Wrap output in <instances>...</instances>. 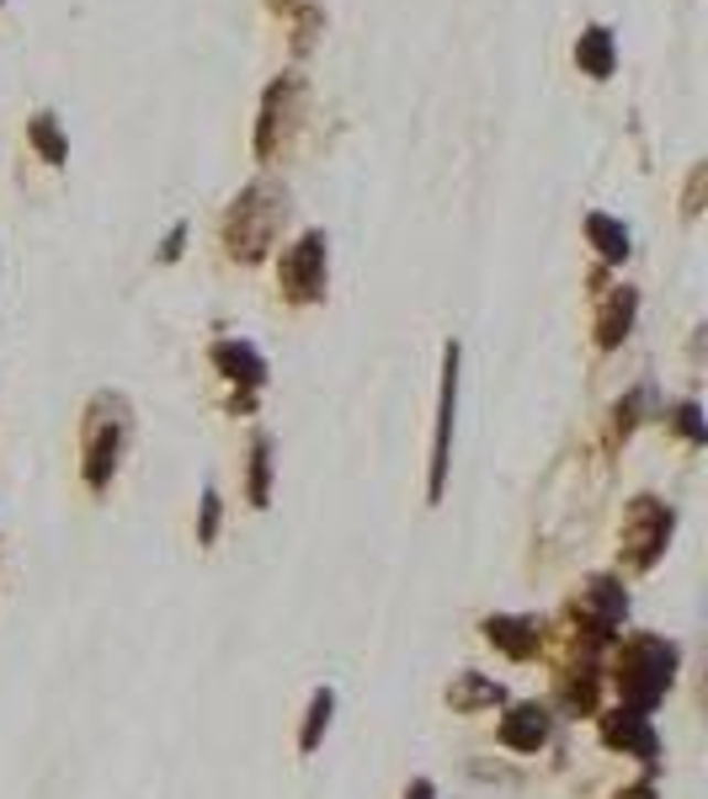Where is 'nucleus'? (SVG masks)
<instances>
[{
  "mask_svg": "<svg viewBox=\"0 0 708 799\" xmlns=\"http://www.w3.org/2000/svg\"><path fill=\"white\" fill-rule=\"evenodd\" d=\"M293 6H299V0H267V11H272V17H288Z\"/></svg>",
  "mask_w": 708,
  "mask_h": 799,
  "instance_id": "obj_27",
  "label": "nucleus"
},
{
  "mask_svg": "<svg viewBox=\"0 0 708 799\" xmlns=\"http://www.w3.org/2000/svg\"><path fill=\"white\" fill-rule=\"evenodd\" d=\"M288 17H293V60H304L309 49L320 43V28H325V6H314V0H299Z\"/></svg>",
  "mask_w": 708,
  "mask_h": 799,
  "instance_id": "obj_19",
  "label": "nucleus"
},
{
  "mask_svg": "<svg viewBox=\"0 0 708 799\" xmlns=\"http://www.w3.org/2000/svg\"><path fill=\"white\" fill-rule=\"evenodd\" d=\"M506 693H501V682L485 672H459L453 677V688H448V704H453V714H480V709L501 704Z\"/></svg>",
  "mask_w": 708,
  "mask_h": 799,
  "instance_id": "obj_16",
  "label": "nucleus"
},
{
  "mask_svg": "<svg viewBox=\"0 0 708 799\" xmlns=\"http://www.w3.org/2000/svg\"><path fill=\"white\" fill-rule=\"evenodd\" d=\"M304 107H309V86L299 70H282L278 81L261 92V107H256V134H250V155L261 160V166H272L282 150H288V139L299 134L304 124Z\"/></svg>",
  "mask_w": 708,
  "mask_h": 799,
  "instance_id": "obj_4",
  "label": "nucleus"
},
{
  "mask_svg": "<svg viewBox=\"0 0 708 799\" xmlns=\"http://www.w3.org/2000/svg\"><path fill=\"white\" fill-rule=\"evenodd\" d=\"M288 187L282 182H250L235 192V203L224 209V224H218V241H224V256L240 262V267H256L267 251L278 246V235L288 230Z\"/></svg>",
  "mask_w": 708,
  "mask_h": 799,
  "instance_id": "obj_1",
  "label": "nucleus"
},
{
  "mask_svg": "<svg viewBox=\"0 0 708 799\" xmlns=\"http://www.w3.org/2000/svg\"><path fill=\"white\" fill-rule=\"evenodd\" d=\"M666 427H677L682 437L693 443V448H698V443L708 437V432H704V416H698V400H682V405H672V411H666Z\"/></svg>",
  "mask_w": 708,
  "mask_h": 799,
  "instance_id": "obj_21",
  "label": "nucleus"
},
{
  "mask_svg": "<svg viewBox=\"0 0 708 799\" xmlns=\"http://www.w3.org/2000/svg\"><path fill=\"white\" fill-rule=\"evenodd\" d=\"M555 731V714L549 704H517L506 709V720H501V746H512V752H538L544 741Z\"/></svg>",
  "mask_w": 708,
  "mask_h": 799,
  "instance_id": "obj_13",
  "label": "nucleus"
},
{
  "mask_svg": "<svg viewBox=\"0 0 708 799\" xmlns=\"http://www.w3.org/2000/svg\"><path fill=\"white\" fill-rule=\"evenodd\" d=\"M613 682H618V693H623V704L650 714L666 699V688L677 682V646L661 640V635L623 640V650H618V661H613Z\"/></svg>",
  "mask_w": 708,
  "mask_h": 799,
  "instance_id": "obj_3",
  "label": "nucleus"
},
{
  "mask_svg": "<svg viewBox=\"0 0 708 799\" xmlns=\"http://www.w3.org/2000/svg\"><path fill=\"white\" fill-rule=\"evenodd\" d=\"M602 741H608L613 752H634V757L650 763V768H655V757H661L655 725H650V714H640V709H613V714H602Z\"/></svg>",
  "mask_w": 708,
  "mask_h": 799,
  "instance_id": "obj_11",
  "label": "nucleus"
},
{
  "mask_svg": "<svg viewBox=\"0 0 708 799\" xmlns=\"http://www.w3.org/2000/svg\"><path fill=\"white\" fill-rule=\"evenodd\" d=\"M331 288V241L325 230H304L278 256V294L282 305H320Z\"/></svg>",
  "mask_w": 708,
  "mask_h": 799,
  "instance_id": "obj_5",
  "label": "nucleus"
},
{
  "mask_svg": "<svg viewBox=\"0 0 708 799\" xmlns=\"http://www.w3.org/2000/svg\"><path fill=\"white\" fill-rule=\"evenodd\" d=\"M28 145L43 155V166H64L69 160V139H64V128L54 113H32L28 118Z\"/></svg>",
  "mask_w": 708,
  "mask_h": 799,
  "instance_id": "obj_17",
  "label": "nucleus"
},
{
  "mask_svg": "<svg viewBox=\"0 0 708 799\" xmlns=\"http://www.w3.org/2000/svg\"><path fill=\"white\" fill-rule=\"evenodd\" d=\"M218 491H203V518H197V544H214L218 539Z\"/></svg>",
  "mask_w": 708,
  "mask_h": 799,
  "instance_id": "obj_22",
  "label": "nucleus"
},
{
  "mask_svg": "<svg viewBox=\"0 0 708 799\" xmlns=\"http://www.w3.org/2000/svg\"><path fill=\"white\" fill-rule=\"evenodd\" d=\"M246 496H250V507H267V501H272V437H267V432L250 437V486H246Z\"/></svg>",
  "mask_w": 708,
  "mask_h": 799,
  "instance_id": "obj_18",
  "label": "nucleus"
},
{
  "mask_svg": "<svg viewBox=\"0 0 708 799\" xmlns=\"http://www.w3.org/2000/svg\"><path fill=\"white\" fill-rule=\"evenodd\" d=\"M581 230H586V241L597 246V256L608 262V267H618V262H629V230L618 224L613 214H602V209H591V214L581 219Z\"/></svg>",
  "mask_w": 708,
  "mask_h": 799,
  "instance_id": "obj_15",
  "label": "nucleus"
},
{
  "mask_svg": "<svg viewBox=\"0 0 708 799\" xmlns=\"http://www.w3.org/2000/svg\"><path fill=\"white\" fill-rule=\"evenodd\" d=\"M634 315H640V288L629 283H613V288H597V315H591V337L602 352H613L629 341L634 331Z\"/></svg>",
  "mask_w": 708,
  "mask_h": 799,
  "instance_id": "obj_10",
  "label": "nucleus"
},
{
  "mask_svg": "<svg viewBox=\"0 0 708 799\" xmlns=\"http://www.w3.org/2000/svg\"><path fill=\"white\" fill-rule=\"evenodd\" d=\"M672 507H661L655 496H634L629 507H623V528H618V554H623V565L629 571H650L666 544H672Z\"/></svg>",
  "mask_w": 708,
  "mask_h": 799,
  "instance_id": "obj_6",
  "label": "nucleus"
},
{
  "mask_svg": "<svg viewBox=\"0 0 708 799\" xmlns=\"http://www.w3.org/2000/svg\"><path fill=\"white\" fill-rule=\"evenodd\" d=\"M208 363H214L240 395H235V411H256V395H261V384H267V358L256 352V341L246 337H224L208 347Z\"/></svg>",
  "mask_w": 708,
  "mask_h": 799,
  "instance_id": "obj_9",
  "label": "nucleus"
},
{
  "mask_svg": "<svg viewBox=\"0 0 708 799\" xmlns=\"http://www.w3.org/2000/svg\"><path fill=\"white\" fill-rule=\"evenodd\" d=\"M618 799H655V784H650V778H645V784H634V789H623V795H618Z\"/></svg>",
  "mask_w": 708,
  "mask_h": 799,
  "instance_id": "obj_25",
  "label": "nucleus"
},
{
  "mask_svg": "<svg viewBox=\"0 0 708 799\" xmlns=\"http://www.w3.org/2000/svg\"><path fill=\"white\" fill-rule=\"evenodd\" d=\"M570 618L581 624V635L591 646H608L618 635V624L629 618V592H623V582H613V576H591V582L576 592Z\"/></svg>",
  "mask_w": 708,
  "mask_h": 799,
  "instance_id": "obj_7",
  "label": "nucleus"
},
{
  "mask_svg": "<svg viewBox=\"0 0 708 799\" xmlns=\"http://www.w3.org/2000/svg\"><path fill=\"white\" fill-rule=\"evenodd\" d=\"M331 709H336V693H331V688H320V693L309 699L304 731H299V752H314V746H320V736L331 731Z\"/></svg>",
  "mask_w": 708,
  "mask_h": 799,
  "instance_id": "obj_20",
  "label": "nucleus"
},
{
  "mask_svg": "<svg viewBox=\"0 0 708 799\" xmlns=\"http://www.w3.org/2000/svg\"><path fill=\"white\" fill-rule=\"evenodd\" d=\"M128 437H133V405L124 395H112V390L92 395L86 416H81V475H86V486L96 496L112 486Z\"/></svg>",
  "mask_w": 708,
  "mask_h": 799,
  "instance_id": "obj_2",
  "label": "nucleus"
},
{
  "mask_svg": "<svg viewBox=\"0 0 708 799\" xmlns=\"http://www.w3.org/2000/svg\"><path fill=\"white\" fill-rule=\"evenodd\" d=\"M182 251H186V219H176V224H171V235H165V241H160V251H154V262H176Z\"/></svg>",
  "mask_w": 708,
  "mask_h": 799,
  "instance_id": "obj_24",
  "label": "nucleus"
},
{
  "mask_svg": "<svg viewBox=\"0 0 708 799\" xmlns=\"http://www.w3.org/2000/svg\"><path fill=\"white\" fill-rule=\"evenodd\" d=\"M405 799H431V784H427V778H416V784L405 789Z\"/></svg>",
  "mask_w": 708,
  "mask_h": 799,
  "instance_id": "obj_26",
  "label": "nucleus"
},
{
  "mask_svg": "<svg viewBox=\"0 0 708 799\" xmlns=\"http://www.w3.org/2000/svg\"><path fill=\"white\" fill-rule=\"evenodd\" d=\"M704 177H708V166H693V177H687V192H682V214H687V219L704 209Z\"/></svg>",
  "mask_w": 708,
  "mask_h": 799,
  "instance_id": "obj_23",
  "label": "nucleus"
},
{
  "mask_svg": "<svg viewBox=\"0 0 708 799\" xmlns=\"http://www.w3.org/2000/svg\"><path fill=\"white\" fill-rule=\"evenodd\" d=\"M576 64H581V75H591V81H613V70H618V32L608 28V22H591V28H581V38H576Z\"/></svg>",
  "mask_w": 708,
  "mask_h": 799,
  "instance_id": "obj_14",
  "label": "nucleus"
},
{
  "mask_svg": "<svg viewBox=\"0 0 708 799\" xmlns=\"http://www.w3.org/2000/svg\"><path fill=\"white\" fill-rule=\"evenodd\" d=\"M485 629V640H491L501 656H512V661H533L538 646H544V624L527 614H495L480 624Z\"/></svg>",
  "mask_w": 708,
  "mask_h": 799,
  "instance_id": "obj_12",
  "label": "nucleus"
},
{
  "mask_svg": "<svg viewBox=\"0 0 708 799\" xmlns=\"http://www.w3.org/2000/svg\"><path fill=\"white\" fill-rule=\"evenodd\" d=\"M453 411H459V341H448V347H442V390H437V437H431L427 501H442V486H448V454H453Z\"/></svg>",
  "mask_w": 708,
  "mask_h": 799,
  "instance_id": "obj_8",
  "label": "nucleus"
}]
</instances>
